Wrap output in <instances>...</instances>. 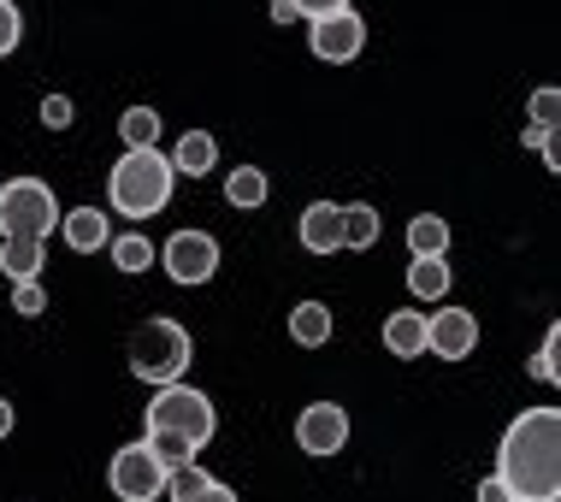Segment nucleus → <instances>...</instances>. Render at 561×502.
I'll use <instances>...</instances> for the list:
<instances>
[{
  "mask_svg": "<svg viewBox=\"0 0 561 502\" xmlns=\"http://www.w3.org/2000/svg\"><path fill=\"white\" fill-rule=\"evenodd\" d=\"M496 479L514 502H556L561 497V414L550 402L508 420L496 444Z\"/></svg>",
  "mask_w": 561,
  "mask_h": 502,
  "instance_id": "nucleus-1",
  "label": "nucleus"
},
{
  "mask_svg": "<svg viewBox=\"0 0 561 502\" xmlns=\"http://www.w3.org/2000/svg\"><path fill=\"white\" fill-rule=\"evenodd\" d=\"M172 160L160 148H125L118 166L107 172V195H113V213L125 219H154V213L172 202Z\"/></svg>",
  "mask_w": 561,
  "mask_h": 502,
  "instance_id": "nucleus-2",
  "label": "nucleus"
},
{
  "mask_svg": "<svg viewBox=\"0 0 561 502\" xmlns=\"http://www.w3.org/2000/svg\"><path fill=\"white\" fill-rule=\"evenodd\" d=\"M142 425H148V437H184L190 449H207L214 444V432H219V414H214V402L202 397L195 385H160L154 390V402H148V414H142Z\"/></svg>",
  "mask_w": 561,
  "mask_h": 502,
  "instance_id": "nucleus-3",
  "label": "nucleus"
},
{
  "mask_svg": "<svg viewBox=\"0 0 561 502\" xmlns=\"http://www.w3.org/2000/svg\"><path fill=\"white\" fill-rule=\"evenodd\" d=\"M190 367V331L178 319H142L130 331V373L142 385H178Z\"/></svg>",
  "mask_w": 561,
  "mask_h": 502,
  "instance_id": "nucleus-4",
  "label": "nucleus"
},
{
  "mask_svg": "<svg viewBox=\"0 0 561 502\" xmlns=\"http://www.w3.org/2000/svg\"><path fill=\"white\" fill-rule=\"evenodd\" d=\"M59 225V202L42 178H7L0 184V237H42L48 242Z\"/></svg>",
  "mask_w": 561,
  "mask_h": 502,
  "instance_id": "nucleus-5",
  "label": "nucleus"
},
{
  "mask_svg": "<svg viewBox=\"0 0 561 502\" xmlns=\"http://www.w3.org/2000/svg\"><path fill=\"white\" fill-rule=\"evenodd\" d=\"M165 474H172V467L148 449V437H136V444H125L113 455L107 484H113L118 502H154V497H165Z\"/></svg>",
  "mask_w": 561,
  "mask_h": 502,
  "instance_id": "nucleus-6",
  "label": "nucleus"
},
{
  "mask_svg": "<svg viewBox=\"0 0 561 502\" xmlns=\"http://www.w3.org/2000/svg\"><path fill=\"white\" fill-rule=\"evenodd\" d=\"M160 266H165V278L184 284V290H190V284H207L219 272V242L207 231H178V237H165Z\"/></svg>",
  "mask_w": 561,
  "mask_h": 502,
  "instance_id": "nucleus-7",
  "label": "nucleus"
},
{
  "mask_svg": "<svg viewBox=\"0 0 561 502\" xmlns=\"http://www.w3.org/2000/svg\"><path fill=\"white\" fill-rule=\"evenodd\" d=\"M308 48L325 59V66H348L360 48H367V24H360L355 7L325 12V19H308Z\"/></svg>",
  "mask_w": 561,
  "mask_h": 502,
  "instance_id": "nucleus-8",
  "label": "nucleus"
},
{
  "mask_svg": "<svg viewBox=\"0 0 561 502\" xmlns=\"http://www.w3.org/2000/svg\"><path fill=\"white\" fill-rule=\"evenodd\" d=\"M479 349V319L467 308H437L426 313V355L437 361H467Z\"/></svg>",
  "mask_w": 561,
  "mask_h": 502,
  "instance_id": "nucleus-9",
  "label": "nucleus"
},
{
  "mask_svg": "<svg viewBox=\"0 0 561 502\" xmlns=\"http://www.w3.org/2000/svg\"><path fill=\"white\" fill-rule=\"evenodd\" d=\"M296 444L308 455H337L348 444V414L337 402H308L296 420Z\"/></svg>",
  "mask_w": 561,
  "mask_h": 502,
  "instance_id": "nucleus-10",
  "label": "nucleus"
},
{
  "mask_svg": "<svg viewBox=\"0 0 561 502\" xmlns=\"http://www.w3.org/2000/svg\"><path fill=\"white\" fill-rule=\"evenodd\" d=\"M296 237H301V249H308V254H337V249H343V207H337V202L301 207Z\"/></svg>",
  "mask_w": 561,
  "mask_h": 502,
  "instance_id": "nucleus-11",
  "label": "nucleus"
},
{
  "mask_svg": "<svg viewBox=\"0 0 561 502\" xmlns=\"http://www.w3.org/2000/svg\"><path fill=\"white\" fill-rule=\"evenodd\" d=\"M59 237H66V249H78V254H101L113 242V225H107L101 207H71V213H59Z\"/></svg>",
  "mask_w": 561,
  "mask_h": 502,
  "instance_id": "nucleus-12",
  "label": "nucleus"
},
{
  "mask_svg": "<svg viewBox=\"0 0 561 502\" xmlns=\"http://www.w3.org/2000/svg\"><path fill=\"white\" fill-rule=\"evenodd\" d=\"M385 349L397 361H414V355H426V313L420 308H397L385 319Z\"/></svg>",
  "mask_w": 561,
  "mask_h": 502,
  "instance_id": "nucleus-13",
  "label": "nucleus"
},
{
  "mask_svg": "<svg viewBox=\"0 0 561 502\" xmlns=\"http://www.w3.org/2000/svg\"><path fill=\"white\" fill-rule=\"evenodd\" d=\"M42 261H48V242L42 237H0V272H7L12 284L36 278Z\"/></svg>",
  "mask_w": 561,
  "mask_h": 502,
  "instance_id": "nucleus-14",
  "label": "nucleus"
},
{
  "mask_svg": "<svg viewBox=\"0 0 561 502\" xmlns=\"http://www.w3.org/2000/svg\"><path fill=\"white\" fill-rule=\"evenodd\" d=\"M214 160H219V142H214L207 130H184V136H178V148H172V172L207 178V172H214Z\"/></svg>",
  "mask_w": 561,
  "mask_h": 502,
  "instance_id": "nucleus-15",
  "label": "nucleus"
},
{
  "mask_svg": "<svg viewBox=\"0 0 561 502\" xmlns=\"http://www.w3.org/2000/svg\"><path fill=\"white\" fill-rule=\"evenodd\" d=\"M408 296H420V301L449 296V261L444 254H414V261H408Z\"/></svg>",
  "mask_w": 561,
  "mask_h": 502,
  "instance_id": "nucleus-16",
  "label": "nucleus"
},
{
  "mask_svg": "<svg viewBox=\"0 0 561 502\" xmlns=\"http://www.w3.org/2000/svg\"><path fill=\"white\" fill-rule=\"evenodd\" d=\"M290 338L301 349L331 343V308H325V301H296V308H290Z\"/></svg>",
  "mask_w": 561,
  "mask_h": 502,
  "instance_id": "nucleus-17",
  "label": "nucleus"
},
{
  "mask_svg": "<svg viewBox=\"0 0 561 502\" xmlns=\"http://www.w3.org/2000/svg\"><path fill=\"white\" fill-rule=\"evenodd\" d=\"M266 172L261 166H237L231 178H225V202H231L237 213H254V207H266Z\"/></svg>",
  "mask_w": 561,
  "mask_h": 502,
  "instance_id": "nucleus-18",
  "label": "nucleus"
},
{
  "mask_svg": "<svg viewBox=\"0 0 561 502\" xmlns=\"http://www.w3.org/2000/svg\"><path fill=\"white\" fill-rule=\"evenodd\" d=\"M444 249H449V219L414 213V219H408V254H444Z\"/></svg>",
  "mask_w": 561,
  "mask_h": 502,
  "instance_id": "nucleus-19",
  "label": "nucleus"
},
{
  "mask_svg": "<svg viewBox=\"0 0 561 502\" xmlns=\"http://www.w3.org/2000/svg\"><path fill=\"white\" fill-rule=\"evenodd\" d=\"M378 242V207H367V202H348L343 207V249H373Z\"/></svg>",
  "mask_w": 561,
  "mask_h": 502,
  "instance_id": "nucleus-20",
  "label": "nucleus"
},
{
  "mask_svg": "<svg viewBox=\"0 0 561 502\" xmlns=\"http://www.w3.org/2000/svg\"><path fill=\"white\" fill-rule=\"evenodd\" d=\"M118 136H125V148H154L160 142V113L154 106H125V113H118Z\"/></svg>",
  "mask_w": 561,
  "mask_h": 502,
  "instance_id": "nucleus-21",
  "label": "nucleus"
},
{
  "mask_svg": "<svg viewBox=\"0 0 561 502\" xmlns=\"http://www.w3.org/2000/svg\"><path fill=\"white\" fill-rule=\"evenodd\" d=\"M107 254H113V266L118 272H148V266H154V242H148V237H113L107 242Z\"/></svg>",
  "mask_w": 561,
  "mask_h": 502,
  "instance_id": "nucleus-22",
  "label": "nucleus"
},
{
  "mask_svg": "<svg viewBox=\"0 0 561 502\" xmlns=\"http://www.w3.org/2000/svg\"><path fill=\"white\" fill-rule=\"evenodd\" d=\"M12 308H19L24 319H36L42 308H48V290H42L36 278H24V284H12Z\"/></svg>",
  "mask_w": 561,
  "mask_h": 502,
  "instance_id": "nucleus-23",
  "label": "nucleus"
},
{
  "mask_svg": "<svg viewBox=\"0 0 561 502\" xmlns=\"http://www.w3.org/2000/svg\"><path fill=\"white\" fill-rule=\"evenodd\" d=\"M19 42H24V19H19V7H12V0H0V59L19 48Z\"/></svg>",
  "mask_w": 561,
  "mask_h": 502,
  "instance_id": "nucleus-24",
  "label": "nucleus"
},
{
  "mask_svg": "<svg viewBox=\"0 0 561 502\" xmlns=\"http://www.w3.org/2000/svg\"><path fill=\"white\" fill-rule=\"evenodd\" d=\"M556 343H561V331L550 326V331H543V349L533 355V378H538V385H556Z\"/></svg>",
  "mask_w": 561,
  "mask_h": 502,
  "instance_id": "nucleus-25",
  "label": "nucleus"
},
{
  "mask_svg": "<svg viewBox=\"0 0 561 502\" xmlns=\"http://www.w3.org/2000/svg\"><path fill=\"white\" fill-rule=\"evenodd\" d=\"M172 502H237V491H231V484H225V479H214V474H207L202 484H195V491L172 497Z\"/></svg>",
  "mask_w": 561,
  "mask_h": 502,
  "instance_id": "nucleus-26",
  "label": "nucleus"
},
{
  "mask_svg": "<svg viewBox=\"0 0 561 502\" xmlns=\"http://www.w3.org/2000/svg\"><path fill=\"white\" fill-rule=\"evenodd\" d=\"M556 113H561V95H556V89H538V95H533V125L556 130Z\"/></svg>",
  "mask_w": 561,
  "mask_h": 502,
  "instance_id": "nucleus-27",
  "label": "nucleus"
},
{
  "mask_svg": "<svg viewBox=\"0 0 561 502\" xmlns=\"http://www.w3.org/2000/svg\"><path fill=\"white\" fill-rule=\"evenodd\" d=\"M42 125H48V130H66V125H71V95H42Z\"/></svg>",
  "mask_w": 561,
  "mask_h": 502,
  "instance_id": "nucleus-28",
  "label": "nucleus"
},
{
  "mask_svg": "<svg viewBox=\"0 0 561 502\" xmlns=\"http://www.w3.org/2000/svg\"><path fill=\"white\" fill-rule=\"evenodd\" d=\"M296 7V19H325V12H343L348 0H290Z\"/></svg>",
  "mask_w": 561,
  "mask_h": 502,
  "instance_id": "nucleus-29",
  "label": "nucleus"
},
{
  "mask_svg": "<svg viewBox=\"0 0 561 502\" xmlns=\"http://www.w3.org/2000/svg\"><path fill=\"white\" fill-rule=\"evenodd\" d=\"M479 502H514V497H508V484L491 474V479H479Z\"/></svg>",
  "mask_w": 561,
  "mask_h": 502,
  "instance_id": "nucleus-30",
  "label": "nucleus"
},
{
  "mask_svg": "<svg viewBox=\"0 0 561 502\" xmlns=\"http://www.w3.org/2000/svg\"><path fill=\"white\" fill-rule=\"evenodd\" d=\"M12 425H19V414H12V402L0 397V444H7V437H12Z\"/></svg>",
  "mask_w": 561,
  "mask_h": 502,
  "instance_id": "nucleus-31",
  "label": "nucleus"
},
{
  "mask_svg": "<svg viewBox=\"0 0 561 502\" xmlns=\"http://www.w3.org/2000/svg\"><path fill=\"white\" fill-rule=\"evenodd\" d=\"M296 19V7H290V0H272V24H290Z\"/></svg>",
  "mask_w": 561,
  "mask_h": 502,
  "instance_id": "nucleus-32",
  "label": "nucleus"
}]
</instances>
